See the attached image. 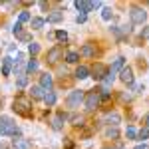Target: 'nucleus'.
Wrapping results in <instances>:
<instances>
[{
    "label": "nucleus",
    "mask_w": 149,
    "mask_h": 149,
    "mask_svg": "<svg viewBox=\"0 0 149 149\" xmlns=\"http://www.w3.org/2000/svg\"><path fill=\"white\" fill-rule=\"evenodd\" d=\"M26 70H28V72H36V70H38V62H36V60H30L28 66H26Z\"/></svg>",
    "instance_id": "a878e982"
},
{
    "label": "nucleus",
    "mask_w": 149,
    "mask_h": 149,
    "mask_svg": "<svg viewBox=\"0 0 149 149\" xmlns=\"http://www.w3.org/2000/svg\"><path fill=\"white\" fill-rule=\"evenodd\" d=\"M20 32H22V24L16 22V26H14V34H20Z\"/></svg>",
    "instance_id": "72a5a7b5"
},
{
    "label": "nucleus",
    "mask_w": 149,
    "mask_h": 149,
    "mask_svg": "<svg viewBox=\"0 0 149 149\" xmlns=\"http://www.w3.org/2000/svg\"><path fill=\"white\" fill-rule=\"evenodd\" d=\"M44 102H46L48 105H54V103H56V93H54V92H46V95H44Z\"/></svg>",
    "instance_id": "a211bd4d"
},
{
    "label": "nucleus",
    "mask_w": 149,
    "mask_h": 149,
    "mask_svg": "<svg viewBox=\"0 0 149 149\" xmlns=\"http://www.w3.org/2000/svg\"><path fill=\"white\" fill-rule=\"evenodd\" d=\"M125 135H127V137H129V139H135V137H137V131H135L133 127H127Z\"/></svg>",
    "instance_id": "7c9ffc66"
},
{
    "label": "nucleus",
    "mask_w": 149,
    "mask_h": 149,
    "mask_svg": "<svg viewBox=\"0 0 149 149\" xmlns=\"http://www.w3.org/2000/svg\"><path fill=\"white\" fill-rule=\"evenodd\" d=\"M74 4H76V8H78L81 14H88V12H92L93 8H100V6H102V2H86V0H76Z\"/></svg>",
    "instance_id": "39448f33"
},
{
    "label": "nucleus",
    "mask_w": 149,
    "mask_h": 149,
    "mask_svg": "<svg viewBox=\"0 0 149 149\" xmlns=\"http://www.w3.org/2000/svg\"><path fill=\"white\" fill-rule=\"evenodd\" d=\"M46 90L42 88V86H32V90H30V95L34 97V100H44V95H46Z\"/></svg>",
    "instance_id": "f8f14e48"
},
{
    "label": "nucleus",
    "mask_w": 149,
    "mask_h": 149,
    "mask_svg": "<svg viewBox=\"0 0 149 149\" xmlns=\"http://www.w3.org/2000/svg\"><path fill=\"white\" fill-rule=\"evenodd\" d=\"M90 76V70L86 68V66H78V70H76V78L78 80H86Z\"/></svg>",
    "instance_id": "dca6fc26"
},
{
    "label": "nucleus",
    "mask_w": 149,
    "mask_h": 149,
    "mask_svg": "<svg viewBox=\"0 0 149 149\" xmlns=\"http://www.w3.org/2000/svg\"><path fill=\"white\" fill-rule=\"evenodd\" d=\"M72 123L74 125H84V117L81 115H72Z\"/></svg>",
    "instance_id": "cd10ccee"
},
{
    "label": "nucleus",
    "mask_w": 149,
    "mask_h": 149,
    "mask_svg": "<svg viewBox=\"0 0 149 149\" xmlns=\"http://www.w3.org/2000/svg\"><path fill=\"white\" fill-rule=\"evenodd\" d=\"M62 20V12H52L48 16V22H60Z\"/></svg>",
    "instance_id": "5701e85b"
},
{
    "label": "nucleus",
    "mask_w": 149,
    "mask_h": 149,
    "mask_svg": "<svg viewBox=\"0 0 149 149\" xmlns=\"http://www.w3.org/2000/svg\"><path fill=\"white\" fill-rule=\"evenodd\" d=\"M20 40H22V42H28V40H30V36H28V34H20Z\"/></svg>",
    "instance_id": "f704fd0d"
},
{
    "label": "nucleus",
    "mask_w": 149,
    "mask_h": 149,
    "mask_svg": "<svg viewBox=\"0 0 149 149\" xmlns=\"http://www.w3.org/2000/svg\"><path fill=\"white\" fill-rule=\"evenodd\" d=\"M123 64H125V58L119 56V58L113 62V66H111V72H109V74H113V76H115L117 72H121V70H123Z\"/></svg>",
    "instance_id": "4468645a"
},
{
    "label": "nucleus",
    "mask_w": 149,
    "mask_h": 149,
    "mask_svg": "<svg viewBox=\"0 0 149 149\" xmlns=\"http://www.w3.org/2000/svg\"><path fill=\"white\" fill-rule=\"evenodd\" d=\"M76 22L84 24V22H86V14H78V16H76Z\"/></svg>",
    "instance_id": "473e14b6"
},
{
    "label": "nucleus",
    "mask_w": 149,
    "mask_h": 149,
    "mask_svg": "<svg viewBox=\"0 0 149 149\" xmlns=\"http://www.w3.org/2000/svg\"><path fill=\"white\" fill-rule=\"evenodd\" d=\"M119 80L123 81V84H127V86H131L133 84V72H131V68L123 66V70L119 72Z\"/></svg>",
    "instance_id": "6e6552de"
},
{
    "label": "nucleus",
    "mask_w": 149,
    "mask_h": 149,
    "mask_svg": "<svg viewBox=\"0 0 149 149\" xmlns=\"http://www.w3.org/2000/svg\"><path fill=\"white\" fill-rule=\"evenodd\" d=\"M12 64H14V60H12L10 56L4 58V70H2V74H4V76H8V74H10V66H12Z\"/></svg>",
    "instance_id": "f3484780"
},
{
    "label": "nucleus",
    "mask_w": 149,
    "mask_h": 149,
    "mask_svg": "<svg viewBox=\"0 0 149 149\" xmlns=\"http://www.w3.org/2000/svg\"><path fill=\"white\" fill-rule=\"evenodd\" d=\"M147 34H149V26L145 28V30H143V32H141V36H143V38H147Z\"/></svg>",
    "instance_id": "c9c22d12"
},
{
    "label": "nucleus",
    "mask_w": 149,
    "mask_h": 149,
    "mask_svg": "<svg viewBox=\"0 0 149 149\" xmlns=\"http://www.w3.org/2000/svg\"><path fill=\"white\" fill-rule=\"evenodd\" d=\"M28 52H30V54H38V52H40V46H38L36 42H32V44L28 46Z\"/></svg>",
    "instance_id": "c85d7f7f"
},
{
    "label": "nucleus",
    "mask_w": 149,
    "mask_h": 149,
    "mask_svg": "<svg viewBox=\"0 0 149 149\" xmlns=\"http://www.w3.org/2000/svg\"><path fill=\"white\" fill-rule=\"evenodd\" d=\"M0 149H8V147H6V145H2V147H0Z\"/></svg>",
    "instance_id": "58836bf2"
},
{
    "label": "nucleus",
    "mask_w": 149,
    "mask_h": 149,
    "mask_svg": "<svg viewBox=\"0 0 149 149\" xmlns=\"http://www.w3.org/2000/svg\"><path fill=\"white\" fill-rule=\"evenodd\" d=\"M18 127L16 123L12 121L10 117H0V135H14V137H18Z\"/></svg>",
    "instance_id": "f257e3e1"
},
{
    "label": "nucleus",
    "mask_w": 149,
    "mask_h": 149,
    "mask_svg": "<svg viewBox=\"0 0 149 149\" xmlns=\"http://www.w3.org/2000/svg\"><path fill=\"white\" fill-rule=\"evenodd\" d=\"M30 102H28V97H24V95H18L16 100H14V105H12V109L16 111V113L24 115V117H28L30 115Z\"/></svg>",
    "instance_id": "f03ea898"
},
{
    "label": "nucleus",
    "mask_w": 149,
    "mask_h": 149,
    "mask_svg": "<svg viewBox=\"0 0 149 149\" xmlns=\"http://www.w3.org/2000/svg\"><path fill=\"white\" fill-rule=\"evenodd\" d=\"M111 16H113V14H111V8H103L102 10V18L103 20H111Z\"/></svg>",
    "instance_id": "393cba45"
},
{
    "label": "nucleus",
    "mask_w": 149,
    "mask_h": 149,
    "mask_svg": "<svg viewBox=\"0 0 149 149\" xmlns=\"http://www.w3.org/2000/svg\"><path fill=\"white\" fill-rule=\"evenodd\" d=\"M12 145H14V149H32L30 139H22V137H14Z\"/></svg>",
    "instance_id": "9d476101"
},
{
    "label": "nucleus",
    "mask_w": 149,
    "mask_h": 149,
    "mask_svg": "<svg viewBox=\"0 0 149 149\" xmlns=\"http://www.w3.org/2000/svg\"><path fill=\"white\" fill-rule=\"evenodd\" d=\"M84 102H86V109H90V111H92V109H95V107L100 105V102H102V100H100V90L90 92L86 97H84Z\"/></svg>",
    "instance_id": "7ed1b4c3"
},
{
    "label": "nucleus",
    "mask_w": 149,
    "mask_h": 149,
    "mask_svg": "<svg viewBox=\"0 0 149 149\" xmlns=\"http://www.w3.org/2000/svg\"><path fill=\"white\" fill-rule=\"evenodd\" d=\"M119 119H121V117H119V113H115V111H111V113L105 115V121H107L109 125H113V127L119 123Z\"/></svg>",
    "instance_id": "2eb2a0df"
},
{
    "label": "nucleus",
    "mask_w": 149,
    "mask_h": 149,
    "mask_svg": "<svg viewBox=\"0 0 149 149\" xmlns=\"http://www.w3.org/2000/svg\"><path fill=\"white\" fill-rule=\"evenodd\" d=\"M28 20H30V12H20V16H18V22L22 24V22H28Z\"/></svg>",
    "instance_id": "b1692460"
},
{
    "label": "nucleus",
    "mask_w": 149,
    "mask_h": 149,
    "mask_svg": "<svg viewBox=\"0 0 149 149\" xmlns=\"http://www.w3.org/2000/svg\"><path fill=\"white\" fill-rule=\"evenodd\" d=\"M62 54H64V50H62V46L52 48V50L48 52V62H50V64H56L58 60L62 58Z\"/></svg>",
    "instance_id": "0eeeda50"
},
{
    "label": "nucleus",
    "mask_w": 149,
    "mask_h": 149,
    "mask_svg": "<svg viewBox=\"0 0 149 149\" xmlns=\"http://www.w3.org/2000/svg\"><path fill=\"white\" fill-rule=\"evenodd\" d=\"M135 149H147V145L143 143V145H137V147H135Z\"/></svg>",
    "instance_id": "e433bc0d"
},
{
    "label": "nucleus",
    "mask_w": 149,
    "mask_h": 149,
    "mask_svg": "<svg viewBox=\"0 0 149 149\" xmlns=\"http://www.w3.org/2000/svg\"><path fill=\"white\" fill-rule=\"evenodd\" d=\"M52 84H54V80H52L50 74H42V76H40V86H42L46 92H52Z\"/></svg>",
    "instance_id": "9b49d317"
},
{
    "label": "nucleus",
    "mask_w": 149,
    "mask_h": 149,
    "mask_svg": "<svg viewBox=\"0 0 149 149\" xmlns=\"http://www.w3.org/2000/svg\"><path fill=\"white\" fill-rule=\"evenodd\" d=\"M56 38L60 40V42H66V40H68V34H66L64 30H60V32H56Z\"/></svg>",
    "instance_id": "2f4dec72"
},
{
    "label": "nucleus",
    "mask_w": 149,
    "mask_h": 149,
    "mask_svg": "<svg viewBox=\"0 0 149 149\" xmlns=\"http://www.w3.org/2000/svg\"><path fill=\"white\" fill-rule=\"evenodd\" d=\"M80 54H81V56H86V58H93V56H95V48H93L92 44H84L81 50H80Z\"/></svg>",
    "instance_id": "ddd939ff"
},
{
    "label": "nucleus",
    "mask_w": 149,
    "mask_h": 149,
    "mask_svg": "<svg viewBox=\"0 0 149 149\" xmlns=\"http://www.w3.org/2000/svg\"><path fill=\"white\" fill-rule=\"evenodd\" d=\"M147 38H149V34H147Z\"/></svg>",
    "instance_id": "ea45409f"
},
{
    "label": "nucleus",
    "mask_w": 149,
    "mask_h": 149,
    "mask_svg": "<svg viewBox=\"0 0 149 149\" xmlns=\"http://www.w3.org/2000/svg\"><path fill=\"white\" fill-rule=\"evenodd\" d=\"M145 123H147V129H149V115L145 117Z\"/></svg>",
    "instance_id": "4c0bfd02"
},
{
    "label": "nucleus",
    "mask_w": 149,
    "mask_h": 149,
    "mask_svg": "<svg viewBox=\"0 0 149 149\" xmlns=\"http://www.w3.org/2000/svg\"><path fill=\"white\" fill-rule=\"evenodd\" d=\"M92 74H93V78H95V80H102V81H103V78L107 76V68H105L103 64H95Z\"/></svg>",
    "instance_id": "1a4fd4ad"
},
{
    "label": "nucleus",
    "mask_w": 149,
    "mask_h": 149,
    "mask_svg": "<svg viewBox=\"0 0 149 149\" xmlns=\"http://www.w3.org/2000/svg\"><path fill=\"white\" fill-rule=\"evenodd\" d=\"M44 18H32V30H40L42 26H44Z\"/></svg>",
    "instance_id": "6ab92c4d"
},
{
    "label": "nucleus",
    "mask_w": 149,
    "mask_h": 149,
    "mask_svg": "<svg viewBox=\"0 0 149 149\" xmlns=\"http://www.w3.org/2000/svg\"><path fill=\"white\" fill-rule=\"evenodd\" d=\"M129 16H131V22L133 24H143L147 20V12L143 10L141 6H133L131 12H129Z\"/></svg>",
    "instance_id": "20e7f679"
},
{
    "label": "nucleus",
    "mask_w": 149,
    "mask_h": 149,
    "mask_svg": "<svg viewBox=\"0 0 149 149\" xmlns=\"http://www.w3.org/2000/svg\"><path fill=\"white\" fill-rule=\"evenodd\" d=\"M84 92H72L68 95V100H66V103H68V107H78L81 102H84Z\"/></svg>",
    "instance_id": "423d86ee"
},
{
    "label": "nucleus",
    "mask_w": 149,
    "mask_h": 149,
    "mask_svg": "<svg viewBox=\"0 0 149 149\" xmlns=\"http://www.w3.org/2000/svg\"><path fill=\"white\" fill-rule=\"evenodd\" d=\"M105 135H107V139H117V135H119V131H117L115 127H109V129L105 131Z\"/></svg>",
    "instance_id": "4be33fe9"
},
{
    "label": "nucleus",
    "mask_w": 149,
    "mask_h": 149,
    "mask_svg": "<svg viewBox=\"0 0 149 149\" xmlns=\"http://www.w3.org/2000/svg\"><path fill=\"white\" fill-rule=\"evenodd\" d=\"M137 137L141 139V141H145V139H149V129H147V127H145V129H141V131L137 133Z\"/></svg>",
    "instance_id": "bb28decb"
},
{
    "label": "nucleus",
    "mask_w": 149,
    "mask_h": 149,
    "mask_svg": "<svg viewBox=\"0 0 149 149\" xmlns=\"http://www.w3.org/2000/svg\"><path fill=\"white\" fill-rule=\"evenodd\" d=\"M62 121H64V119H60V117H56V119L52 121V127H54L56 131H60V129H62Z\"/></svg>",
    "instance_id": "c756f323"
},
{
    "label": "nucleus",
    "mask_w": 149,
    "mask_h": 149,
    "mask_svg": "<svg viewBox=\"0 0 149 149\" xmlns=\"http://www.w3.org/2000/svg\"><path fill=\"white\" fill-rule=\"evenodd\" d=\"M78 58H80V54H78V52H68L66 62H70V64H76V62H78Z\"/></svg>",
    "instance_id": "412c9836"
},
{
    "label": "nucleus",
    "mask_w": 149,
    "mask_h": 149,
    "mask_svg": "<svg viewBox=\"0 0 149 149\" xmlns=\"http://www.w3.org/2000/svg\"><path fill=\"white\" fill-rule=\"evenodd\" d=\"M26 84H28V78H26V74H18V80H16V86H18V88H24V86H26Z\"/></svg>",
    "instance_id": "aec40b11"
}]
</instances>
